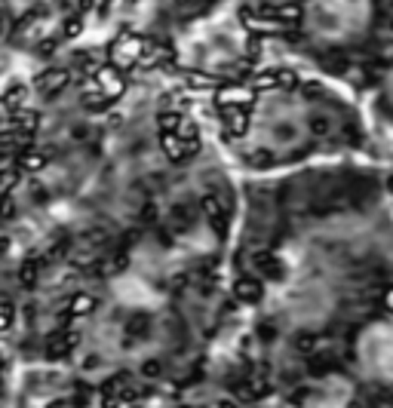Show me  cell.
Listing matches in <instances>:
<instances>
[{
  "label": "cell",
  "instance_id": "obj_33",
  "mask_svg": "<svg viewBox=\"0 0 393 408\" xmlns=\"http://www.w3.org/2000/svg\"><path fill=\"white\" fill-rule=\"evenodd\" d=\"M215 408H237V402H234V399H219Z\"/></svg>",
  "mask_w": 393,
  "mask_h": 408
},
{
  "label": "cell",
  "instance_id": "obj_26",
  "mask_svg": "<svg viewBox=\"0 0 393 408\" xmlns=\"http://www.w3.org/2000/svg\"><path fill=\"white\" fill-rule=\"evenodd\" d=\"M13 215H15V203H13V197H0V218L10 221Z\"/></svg>",
  "mask_w": 393,
  "mask_h": 408
},
{
  "label": "cell",
  "instance_id": "obj_14",
  "mask_svg": "<svg viewBox=\"0 0 393 408\" xmlns=\"http://www.w3.org/2000/svg\"><path fill=\"white\" fill-rule=\"evenodd\" d=\"M246 399H264L270 393V378L268 374H252V378H246L243 390H240Z\"/></svg>",
  "mask_w": 393,
  "mask_h": 408
},
{
  "label": "cell",
  "instance_id": "obj_24",
  "mask_svg": "<svg viewBox=\"0 0 393 408\" xmlns=\"http://www.w3.org/2000/svg\"><path fill=\"white\" fill-rule=\"evenodd\" d=\"M310 132L314 135H329L332 132V120L329 117H310Z\"/></svg>",
  "mask_w": 393,
  "mask_h": 408
},
{
  "label": "cell",
  "instance_id": "obj_18",
  "mask_svg": "<svg viewBox=\"0 0 393 408\" xmlns=\"http://www.w3.org/2000/svg\"><path fill=\"white\" fill-rule=\"evenodd\" d=\"M19 283H22V289H31V286L37 283V261H25L19 267Z\"/></svg>",
  "mask_w": 393,
  "mask_h": 408
},
{
  "label": "cell",
  "instance_id": "obj_3",
  "mask_svg": "<svg viewBox=\"0 0 393 408\" xmlns=\"http://www.w3.org/2000/svg\"><path fill=\"white\" fill-rule=\"evenodd\" d=\"M160 148L163 154L172 160V163H181V160H191L200 150V141H181L175 132H160Z\"/></svg>",
  "mask_w": 393,
  "mask_h": 408
},
{
  "label": "cell",
  "instance_id": "obj_28",
  "mask_svg": "<svg viewBox=\"0 0 393 408\" xmlns=\"http://www.w3.org/2000/svg\"><path fill=\"white\" fill-rule=\"evenodd\" d=\"M188 80H191V86H200V90H212L215 86V80L203 77V74H188Z\"/></svg>",
  "mask_w": 393,
  "mask_h": 408
},
{
  "label": "cell",
  "instance_id": "obj_13",
  "mask_svg": "<svg viewBox=\"0 0 393 408\" xmlns=\"http://www.w3.org/2000/svg\"><path fill=\"white\" fill-rule=\"evenodd\" d=\"M92 310H95V298L86 295V292H80V295H74V298H68V304L62 307V314L65 316H86V314H92Z\"/></svg>",
  "mask_w": 393,
  "mask_h": 408
},
{
  "label": "cell",
  "instance_id": "obj_23",
  "mask_svg": "<svg viewBox=\"0 0 393 408\" xmlns=\"http://www.w3.org/2000/svg\"><path fill=\"white\" fill-rule=\"evenodd\" d=\"M277 74V86L280 90H295V86H298V77L292 74V71H274Z\"/></svg>",
  "mask_w": 393,
  "mask_h": 408
},
{
  "label": "cell",
  "instance_id": "obj_21",
  "mask_svg": "<svg viewBox=\"0 0 393 408\" xmlns=\"http://www.w3.org/2000/svg\"><path fill=\"white\" fill-rule=\"evenodd\" d=\"M13 319H15V310H13V304H6V301H0V332H6L13 325Z\"/></svg>",
  "mask_w": 393,
  "mask_h": 408
},
{
  "label": "cell",
  "instance_id": "obj_1",
  "mask_svg": "<svg viewBox=\"0 0 393 408\" xmlns=\"http://www.w3.org/2000/svg\"><path fill=\"white\" fill-rule=\"evenodd\" d=\"M144 46H148V43H144L142 37H135V34H120L114 43H111V65L120 68V71L139 65Z\"/></svg>",
  "mask_w": 393,
  "mask_h": 408
},
{
  "label": "cell",
  "instance_id": "obj_5",
  "mask_svg": "<svg viewBox=\"0 0 393 408\" xmlns=\"http://www.w3.org/2000/svg\"><path fill=\"white\" fill-rule=\"evenodd\" d=\"M68 80H71V74L65 68H46L43 74H37L34 86H37V92L43 95V99H55V95L68 86Z\"/></svg>",
  "mask_w": 393,
  "mask_h": 408
},
{
  "label": "cell",
  "instance_id": "obj_6",
  "mask_svg": "<svg viewBox=\"0 0 393 408\" xmlns=\"http://www.w3.org/2000/svg\"><path fill=\"white\" fill-rule=\"evenodd\" d=\"M130 374H117V378H111L108 384H102L99 390V405L102 408H123V396H126V387H130Z\"/></svg>",
  "mask_w": 393,
  "mask_h": 408
},
{
  "label": "cell",
  "instance_id": "obj_16",
  "mask_svg": "<svg viewBox=\"0 0 393 408\" xmlns=\"http://www.w3.org/2000/svg\"><path fill=\"white\" fill-rule=\"evenodd\" d=\"M10 126L13 129H22V132H34L40 126V117L34 114V111H28V108H19V111H13L10 114Z\"/></svg>",
  "mask_w": 393,
  "mask_h": 408
},
{
  "label": "cell",
  "instance_id": "obj_17",
  "mask_svg": "<svg viewBox=\"0 0 393 408\" xmlns=\"http://www.w3.org/2000/svg\"><path fill=\"white\" fill-rule=\"evenodd\" d=\"M19 185V169H0V197H10Z\"/></svg>",
  "mask_w": 393,
  "mask_h": 408
},
{
  "label": "cell",
  "instance_id": "obj_30",
  "mask_svg": "<svg viewBox=\"0 0 393 408\" xmlns=\"http://www.w3.org/2000/svg\"><path fill=\"white\" fill-rule=\"evenodd\" d=\"M160 372H163V365H160L157 359H151V363L142 365V378H154V374H160Z\"/></svg>",
  "mask_w": 393,
  "mask_h": 408
},
{
  "label": "cell",
  "instance_id": "obj_22",
  "mask_svg": "<svg viewBox=\"0 0 393 408\" xmlns=\"http://www.w3.org/2000/svg\"><path fill=\"white\" fill-rule=\"evenodd\" d=\"M252 86H255V90H274V86H277V74H274V71H264V74H258V77L252 80Z\"/></svg>",
  "mask_w": 393,
  "mask_h": 408
},
{
  "label": "cell",
  "instance_id": "obj_11",
  "mask_svg": "<svg viewBox=\"0 0 393 408\" xmlns=\"http://www.w3.org/2000/svg\"><path fill=\"white\" fill-rule=\"evenodd\" d=\"M25 99H28V86L25 83H13V86H6L4 95H0V108L4 111H19V108H25Z\"/></svg>",
  "mask_w": 393,
  "mask_h": 408
},
{
  "label": "cell",
  "instance_id": "obj_32",
  "mask_svg": "<svg viewBox=\"0 0 393 408\" xmlns=\"http://www.w3.org/2000/svg\"><path fill=\"white\" fill-rule=\"evenodd\" d=\"M384 310H387V314H393V289L384 292Z\"/></svg>",
  "mask_w": 393,
  "mask_h": 408
},
{
  "label": "cell",
  "instance_id": "obj_4",
  "mask_svg": "<svg viewBox=\"0 0 393 408\" xmlns=\"http://www.w3.org/2000/svg\"><path fill=\"white\" fill-rule=\"evenodd\" d=\"M200 209H203L206 221H209V227L215 230V234L224 237V230H228V209H224L221 197H215V194H203V197H200Z\"/></svg>",
  "mask_w": 393,
  "mask_h": 408
},
{
  "label": "cell",
  "instance_id": "obj_8",
  "mask_svg": "<svg viewBox=\"0 0 393 408\" xmlns=\"http://www.w3.org/2000/svg\"><path fill=\"white\" fill-rule=\"evenodd\" d=\"M261 295H264V286L258 276H240L234 283V298L243 304H258Z\"/></svg>",
  "mask_w": 393,
  "mask_h": 408
},
{
  "label": "cell",
  "instance_id": "obj_31",
  "mask_svg": "<svg viewBox=\"0 0 393 408\" xmlns=\"http://www.w3.org/2000/svg\"><path fill=\"white\" fill-rule=\"evenodd\" d=\"M314 347H317V338H314V335H301V338H298V350H304V353H310Z\"/></svg>",
  "mask_w": 393,
  "mask_h": 408
},
{
  "label": "cell",
  "instance_id": "obj_15",
  "mask_svg": "<svg viewBox=\"0 0 393 408\" xmlns=\"http://www.w3.org/2000/svg\"><path fill=\"white\" fill-rule=\"evenodd\" d=\"M255 267H258V274L268 276V279L283 276V264H280V258L274 252H258L255 255Z\"/></svg>",
  "mask_w": 393,
  "mask_h": 408
},
{
  "label": "cell",
  "instance_id": "obj_25",
  "mask_svg": "<svg viewBox=\"0 0 393 408\" xmlns=\"http://www.w3.org/2000/svg\"><path fill=\"white\" fill-rule=\"evenodd\" d=\"M80 31H83V22H80V19H77V15H74V19H68V22H65V25H62V37L74 40V37L80 34Z\"/></svg>",
  "mask_w": 393,
  "mask_h": 408
},
{
  "label": "cell",
  "instance_id": "obj_2",
  "mask_svg": "<svg viewBox=\"0 0 393 408\" xmlns=\"http://www.w3.org/2000/svg\"><path fill=\"white\" fill-rule=\"evenodd\" d=\"M95 90H99L102 95H105V101H114L123 95L126 90V80H123V71L114 68V65H102V68H95Z\"/></svg>",
  "mask_w": 393,
  "mask_h": 408
},
{
  "label": "cell",
  "instance_id": "obj_10",
  "mask_svg": "<svg viewBox=\"0 0 393 408\" xmlns=\"http://www.w3.org/2000/svg\"><path fill=\"white\" fill-rule=\"evenodd\" d=\"M15 157H19V169H25V172H37L50 163V150H40V148H25Z\"/></svg>",
  "mask_w": 393,
  "mask_h": 408
},
{
  "label": "cell",
  "instance_id": "obj_12",
  "mask_svg": "<svg viewBox=\"0 0 393 408\" xmlns=\"http://www.w3.org/2000/svg\"><path fill=\"white\" fill-rule=\"evenodd\" d=\"M252 92L249 90H240V86H221L219 90V108H243L249 105Z\"/></svg>",
  "mask_w": 393,
  "mask_h": 408
},
{
  "label": "cell",
  "instance_id": "obj_27",
  "mask_svg": "<svg viewBox=\"0 0 393 408\" xmlns=\"http://www.w3.org/2000/svg\"><path fill=\"white\" fill-rule=\"evenodd\" d=\"M126 264H130V255H126V252H117L114 261L108 264V270H111V274H120V270H126Z\"/></svg>",
  "mask_w": 393,
  "mask_h": 408
},
{
  "label": "cell",
  "instance_id": "obj_9",
  "mask_svg": "<svg viewBox=\"0 0 393 408\" xmlns=\"http://www.w3.org/2000/svg\"><path fill=\"white\" fill-rule=\"evenodd\" d=\"M221 123L224 129H228L230 135H243L246 126H249V114H246V108H221Z\"/></svg>",
  "mask_w": 393,
  "mask_h": 408
},
{
  "label": "cell",
  "instance_id": "obj_19",
  "mask_svg": "<svg viewBox=\"0 0 393 408\" xmlns=\"http://www.w3.org/2000/svg\"><path fill=\"white\" fill-rule=\"evenodd\" d=\"M179 123H181V114H175V111H163V114L157 117L160 132H175L179 129Z\"/></svg>",
  "mask_w": 393,
  "mask_h": 408
},
{
  "label": "cell",
  "instance_id": "obj_20",
  "mask_svg": "<svg viewBox=\"0 0 393 408\" xmlns=\"http://www.w3.org/2000/svg\"><path fill=\"white\" fill-rule=\"evenodd\" d=\"M90 402H92V387H90V384H80L77 393H74V399H71V405L83 408V405H90Z\"/></svg>",
  "mask_w": 393,
  "mask_h": 408
},
{
  "label": "cell",
  "instance_id": "obj_7",
  "mask_svg": "<svg viewBox=\"0 0 393 408\" xmlns=\"http://www.w3.org/2000/svg\"><path fill=\"white\" fill-rule=\"evenodd\" d=\"M77 344H80L77 332L62 329V332L50 335V341H46V353H50V359H65L68 353H74V347H77Z\"/></svg>",
  "mask_w": 393,
  "mask_h": 408
},
{
  "label": "cell",
  "instance_id": "obj_34",
  "mask_svg": "<svg viewBox=\"0 0 393 408\" xmlns=\"http://www.w3.org/2000/svg\"><path fill=\"white\" fill-rule=\"evenodd\" d=\"M372 408H393V402H390V399H375Z\"/></svg>",
  "mask_w": 393,
  "mask_h": 408
},
{
  "label": "cell",
  "instance_id": "obj_35",
  "mask_svg": "<svg viewBox=\"0 0 393 408\" xmlns=\"http://www.w3.org/2000/svg\"><path fill=\"white\" fill-rule=\"evenodd\" d=\"M387 190H390V194H393V175H390V181H387Z\"/></svg>",
  "mask_w": 393,
  "mask_h": 408
},
{
  "label": "cell",
  "instance_id": "obj_29",
  "mask_svg": "<svg viewBox=\"0 0 393 408\" xmlns=\"http://www.w3.org/2000/svg\"><path fill=\"white\" fill-rule=\"evenodd\" d=\"M55 46H59V40H53V37L40 40V43H37V55H53V52H55Z\"/></svg>",
  "mask_w": 393,
  "mask_h": 408
}]
</instances>
